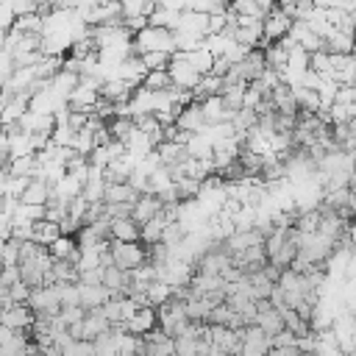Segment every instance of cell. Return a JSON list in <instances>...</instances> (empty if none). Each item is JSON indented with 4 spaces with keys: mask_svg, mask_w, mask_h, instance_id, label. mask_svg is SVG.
<instances>
[{
    "mask_svg": "<svg viewBox=\"0 0 356 356\" xmlns=\"http://www.w3.org/2000/svg\"><path fill=\"white\" fill-rule=\"evenodd\" d=\"M334 103H339V106H353V103H356V86H339Z\"/></svg>",
    "mask_w": 356,
    "mask_h": 356,
    "instance_id": "cell-42",
    "label": "cell"
},
{
    "mask_svg": "<svg viewBox=\"0 0 356 356\" xmlns=\"http://www.w3.org/2000/svg\"><path fill=\"white\" fill-rule=\"evenodd\" d=\"M0 325H3V323H0Z\"/></svg>",
    "mask_w": 356,
    "mask_h": 356,
    "instance_id": "cell-51",
    "label": "cell"
},
{
    "mask_svg": "<svg viewBox=\"0 0 356 356\" xmlns=\"http://www.w3.org/2000/svg\"><path fill=\"white\" fill-rule=\"evenodd\" d=\"M111 259H114V267L120 270H136L147 261V245H139V242H114L111 239Z\"/></svg>",
    "mask_w": 356,
    "mask_h": 356,
    "instance_id": "cell-2",
    "label": "cell"
},
{
    "mask_svg": "<svg viewBox=\"0 0 356 356\" xmlns=\"http://www.w3.org/2000/svg\"><path fill=\"white\" fill-rule=\"evenodd\" d=\"M31 289H33V286H28L25 281H17L14 286H8V300H11V303H28Z\"/></svg>",
    "mask_w": 356,
    "mask_h": 356,
    "instance_id": "cell-39",
    "label": "cell"
},
{
    "mask_svg": "<svg viewBox=\"0 0 356 356\" xmlns=\"http://www.w3.org/2000/svg\"><path fill=\"white\" fill-rule=\"evenodd\" d=\"M3 250H6V242H0V267H3Z\"/></svg>",
    "mask_w": 356,
    "mask_h": 356,
    "instance_id": "cell-48",
    "label": "cell"
},
{
    "mask_svg": "<svg viewBox=\"0 0 356 356\" xmlns=\"http://www.w3.org/2000/svg\"><path fill=\"white\" fill-rule=\"evenodd\" d=\"M47 250H50L53 259H61V261H72V264H78V259H81L78 239H75V236H67V234H61Z\"/></svg>",
    "mask_w": 356,
    "mask_h": 356,
    "instance_id": "cell-15",
    "label": "cell"
},
{
    "mask_svg": "<svg viewBox=\"0 0 356 356\" xmlns=\"http://www.w3.org/2000/svg\"><path fill=\"white\" fill-rule=\"evenodd\" d=\"M42 25H44L42 14H22V17L14 19L11 31H17V33H42Z\"/></svg>",
    "mask_w": 356,
    "mask_h": 356,
    "instance_id": "cell-31",
    "label": "cell"
},
{
    "mask_svg": "<svg viewBox=\"0 0 356 356\" xmlns=\"http://www.w3.org/2000/svg\"><path fill=\"white\" fill-rule=\"evenodd\" d=\"M256 325L273 339L275 334H281L286 325H284V317L281 312L270 303V300H256Z\"/></svg>",
    "mask_w": 356,
    "mask_h": 356,
    "instance_id": "cell-7",
    "label": "cell"
},
{
    "mask_svg": "<svg viewBox=\"0 0 356 356\" xmlns=\"http://www.w3.org/2000/svg\"><path fill=\"white\" fill-rule=\"evenodd\" d=\"M106 331H111V323H108V317L103 314V306H100V309H89L86 317L81 320V339L95 342V339H97L100 334H106Z\"/></svg>",
    "mask_w": 356,
    "mask_h": 356,
    "instance_id": "cell-9",
    "label": "cell"
},
{
    "mask_svg": "<svg viewBox=\"0 0 356 356\" xmlns=\"http://www.w3.org/2000/svg\"><path fill=\"white\" fill-rule=\"evenodd\" d=\"M75 134H78V131H72L70 125H56V128H53V134H50V142H53V145H58V147H72Z\"/></svg>",
    "mask_w": 356,
    "mask_h": 356,
    "instance_id": "cell-36",
    "label": "cell"
},
{
    "mask_svg": "<svg viewBox=\"0 0 356 356\" xmlns=\"http://www.w3.org/2000/svg\"><path fill=\"white\" fill-rule=\"evenodd\" d=\"M145 356H175V339L164 337L159 342H145Z\"/></svg>",
    "mask_w": 356,
    "mask_h": 356,
    "instance_id": "cell-33",
    "label": "cell"
},
{
    "mask_svg": "<svg viewBox=\"0 0 356 356\" xmlns=\"http://www.w3.org/2000/svg\"><path fill=\"white\" fill-rule=\"evenodd\" d=\"M58 298H61V309L64 306H81V295H78V284H56Z\"/></svg>",
    "mask_w": 356,
    "mask_h": 356,
    "instance_id": "cell-37",
    "label": "cell"
},
{
    "mask_svg": "<svg viewBox=\"0 0 356 356\" xmlns=\"http://www.w3.org/2000/svg\"><path fill=\"white\" fill-rule=\"evenodd\" d=\"M184 61H189L200 75H209L211 72V67H214V56L206 50V47H197V50H192V53H178Z\"/></svg>",
    "mask_w": 356,
    "mask_h": 356,
    "instance_id": "cell-26",
    "label": "cell"
},
{
    "mask_svg": "<svg viewBox=\"0 0 356 356\" xmlns=\"http://www.w3.org/2000/svg\"><path fill=\"white\" fill-rule=\"evenodd\" d=\"M120 8H122V17L125 19H134V17H150L156 11V3L153 0H117Z\"/></svg>",
    "mask_w": 356,
    "mask_h": 356,
    "instance_id": "cell-27",
    "label": "cell"
},
{
    "mask_svg": "<svg viewBox=\"0 0 356 356\" xmlns=\"http://www.w3.org/2000/svg\"><path fill=\"white\" fill-rule=\"evenodd\" d=\"M19 128L25 131V134H53V128H56V117L53 114H36V111H25L22 114V120H19Z\"/></svg>",
    "mask_w": 356,
    "mask_h": 356,
    "instance_id": "cell-13",
    "label": "cell"
},
{
    "mask_svg": "<svg viewBox=\"0 0 356 356\" xmlns=\"http://www.w3.org/2000/svg\"><path fill=\"white\" fill-rule=\"evenodd\" d=\"M289 28H292V19L284 8H273L267 17H264V39H261V50L273 42H281L289 36Z\"/></svg>",
    "mask_w": 356,
    "mask_h": 356,
    "instance_id": "cell-4",
    "label": "cell"
},
{
    "mask_svg": "<svg viewBox=\"0 0 356 356\" xmlns=\"http://www.w3.org/2000/svg\"><path fill=\"white\" fill-rule=\"evenodd\" d=\"M256 6L264 11V17L273 11V8H278V0H256Z\"/></svg>",
    "mask_w": 356,
    "mask_h": 356,
    "instance_id": "cell-45",
    "label": "cell"
},
{
    "mask_svg": "<svg viewBox=\"0 0 356 356\" xmlns=\"http://www.w3.org/2000/svg\"><path fill=\"white\" fill-rule=\"evenodd\" d=\"M181 22V11H170V8H156L150 17H147V25L153 28H167V31H175Z\"/></svg>",
    "mask_w": 356,
    "mask_h": 356,
    "instance_id": "cell-28",
    "label": "cell"
},
{
    "mask_svg": "<svg viewBox=\"0 0 356 356\" xmlns=\"http://www.w3.org/2000/svg\"><path fill=\"white\" fill-rule=\"evenodd\" d=\"M139 192L125 181V184H106V195L103 203H136Z\"/></svg>",
    "mask_w": 356,
    "mask_h": 356,
    "instance_id": "cell-22",
    "label": "cell"
},
{
    "mask_svg": "<svg viewBox=\"0 0 356 356\" xmlns=\"http://www.w3.org/2000/svg\"><path fill=\"white\" fill-rule=\"evenodd\" d=\"M64 356H95V345L86 342V339H75V342L64 350Z\"/></svg>",
    "mask_w": 356,
    "mask_h": 356,
    "instance_id": "cell-41",
    "label": "cell"
},
{
    "mask_svg": "<svg viewBox=\"0 0 356 356\" xmlns=\"http://www.w3.org/2000/svg\"><path fill=\"white\" fill-rule=\"evenodd\" d=\"M209 356H231V353H225L222 348H217V345H211V350H209Z\"/></svg>",
    "mask_w": 356,
    "mask_h": 356,
    "instance_id": "cell-46",
    "label": "cell"
},
{
    "mask_svg": "<svg viewBox=\"0 0 356 356\" xmlns=\"http://www.w3.org/2000/svg\"><path fill=\"white\" fill-rule=\"evenodd\" d=\"M111 239L114 242H142V225L134 222V217L111 220Z\"/></svg>",
    "mask_w": 356,
    "mask_h": 356,
    "instance_id": "cell-18",
    "label": "cell"
},
{
    "mask_svg": "<svg viewBox=\"0 0 356 356\" xmlns=\"http://www.w3.org/2000/svg\"><path fill=\"white\" fill-rule=\"evenodd\" d=\"M78 295H81V306L89 312V309H100L111 300V292L97 284V286H89V284H78Z\"/></svg>",
    "mask_w": 356,
    "mask_h": 356,
    "instance_id": "cell-16",
    "label": "cell"
},
{
    "mask_svg": "<svg viewBox=\"0 0 356 356\" xmlns=\"http://www.w3.org/2000/svg\"><path fill=\"white\" fill-rule=\"evenodd\" d=\"M28 306H31L33 314H47V317L61 314V298H58L56 284L53 286H33L31 298H28Z\"/></svg>",
    "mask_w": 356,
    "mask_h": 356,
    "instance_id": "cell-3",
    "label": "cell"
},
{
    "mask_svg": "<svg viewBox=\"0 0 356 356\" xmlns=\"http://www.w3.org/2000/svg\"><path fill=\"white\" fill-rule=\"evenodd\" d=\"M175 125H178V131L200 134V131L206 128V117H203L200 103H189V106H184L181 114H178V120H175Z\"/></svg>",
    "mask_w": 356,
    "mask_h": 356,
    "instance_id": "cell-10",
    "label": "cell"
},
{
    "mask_svg": "<svg viewBox=\"0 0 356 356\" xmlns=\"http://www.w3.org/2000/svg\"><path fill=\"white\" fill-rule=\"evenodd\" d=\"M131 50H134V56H145V53H153V50L175 53V33L167 31V28H153V25H147L145 31H139V33L134 36Z\"/></svg>",
    "mask_w": 356,
    "mask_h": 356,
    "instance_id": "cell-1",
    "label": "cell"
},
{
    "mask_svg": "<svg viewBox=\"0 0 356 356\" xmlns=\"http://www.w3.org/2000/svg\"><path fill=\"white\" fill-rule=\"evenodd\" d=\"M292 89H295V97H298L300 111H312V114H317V108L323 106L317 89H306V86H292Z\"/></svg>",
    "mask_w": 356,
    "mask_h": 356,
    "instance_id": "cell-30",
    "label": "cell"
},
{
    "mask_svg": "<svg viewBox=\"0 0 356 356\" xmlns=\"http://www.w3.org/2000/svg\"><path fill=\"white\" fill-rule=\"evenodd\" d=\"M200 108H203L206 125H220V122H231V120H234V114H231V111L225 108V103H222V95L206 97V100L200 103Z\"/></svg>",
    "mask_w": 356,
    "mask_h": 356,
    "instance_id": "cell-12",
    "label": "cell"
},
{
    "mask_svg": "<svg viewBox=\"0 0 356 356\" xmlns=\"http://www.w3.org/2000/svg\"><path fill=\"white\" fill-rule=\"evenodd\" d=\"M33 320H36V314L31 312L28 303H11V306H6L0 312V323L6 328H11V331H31Z\"/></svg>",
    "mask_w": 356,
    "mask_h": 356,
    "instance_id": "cell-6",
    "label": "cell"
},
{
    "mask_svg": "<svg viewBox=\"0 0 356 356\" xmlns=\"http://www.w3.org/2000/svg\"><path fill=\"white\" fill-rule=\"evenodd\" d=\"M0 278H3V284H6V286H14L17 281H22V275H19V267H3Z\"/></svg>",
    "mask_w": 356,
    "mask_h": 356,
    "instance_id": "cell-44",
    "label": "cell"
},
{
    "mask_svg": "<svg viewBox=\"0 0 356 356\" xmlns=\"http://www.w3.org/2000/svg\"><path fill=\"white\" fill-rule=\"evenodd\" d=\"M170 61H172V53H161V50H153V53H145L142 56V64H145L147 72L150 70H167Z\"/></svg>",
    "mask_w": 356,
    "mask_h": 356,
    "instance_id": "cell-35",
    "label": "cell"
},
{
    "mask_svg": "<svg viewBox=\"0 0 356 356\" xmlns=\"http://www.w3.org/2000/svg\"><path fill=\"white\" fill-rule=\"evenodd\" d=\"M156 156H159V161H161L164 167H175V164H184V161L189 159V153H186V145H181V142H161V145L156 147Z\"/></svg>",
    "mask_w": 356,
    "mask_h": 356,
    "instance_id": "cell-19",
    "label": "cell"
},
{
    "mask_svg": "<svg viewBox=\"0 0 356 356\" xmlns=\"http://www.w3.org/2000/svg\"><path fill=\"white\" fill-rule=\"evenodd\" d=\"M159 325V314H156V309L153 306H142L128 323H125V331L128 334H136V337H145L147 331H153Z\"/></svg>",
    "mask_w": 356,
    "mask_h": 356,
    "instance_id": "cell-11",
    "label": "cell"
},
{
    "mask_svg": "<svg viewBox=\"0 0 356 356\" xmlns=\"http://www.w3.org/2000/svg\"><path fill=\"white\" fill-rule=\"evenodd\" d=\"M161 211H164V203L159 200V195H139V200L134 203V222L145 225Z\"/></svg>",
    "mask_w": 356,
    "mask_h": 356,
    "instance_id": "cell-14",
    "label": "cell"
},
{
    "mask_svg": "<svg viewBox=\"0 0 356 356\" xmlns=\"http://www.w3.org/2000/svg\"><path fill=\"white\" fill-rule=\"evenodd\" d=\"M78 83H81V75L67 72V70H58V72H56V78L50 81V89H53L61 100H70V95L78 89Z\"/></svg>",
    "mask_w": 356,
    "mask_h": 356,
    "instance_id": "cell-21",
    "label": "cell"
},
{
    "mask_svg": "<svg viewBox=\"0 0 356 356\" xmlns=\"http://www.w3.org/2000/svg\"><path fill=\"white\" fill-rule=\"evenodd\" d=\"M6 36H8V31H0V53H6Z\"/></svg>",
    "mask_w": 356,
    "mask_h": 356,
    "instance_id": "cell-47",
    "label": "cell"
},
{
    "mask_svg": "<svg viewBox=\"0 0 356 356\" xmlns=\"http://www.w3.org/2000/svg\"><path fill=\"white\" fill-rule=\"evenodd\" d=\"M345 356H356V345H353V348H350V350H348Z\"/></svg>",
    "mask_w": 356,
    "mask_h": 356,
    "instance_id": "cell-49",
    "label": "cell"
},
{
    "mask_svg": "<svg viewBox=\"0 0 356 356\" xmlns=\"http://www.w3.org/2000/svg\"><path fill=\"white\" fill-rule=\"evenodd\" d=\"M142 86L150 89V92H164V89L172 86V78H170L167 70H150V72L142 78Z\"/></svg>",
    "mask_w": 356,
    "mask_h": 356,
    "instance_id": "cell-29",
    "label": "cell"
},
{
    "mask_svg": "<svg viewBox=\"0 0 356 356\" xmlns=\"http://www.w3.org/2000/svg\"><path fill=\"white\" fill-rule=\"evenodd\" d=\"M167 72H170V78H172V86L186 89V92H192V89L200 83V78H203V75H200L189 61H184L178 53H172V61H170Z\"/></svg>",
    "mask_w": 356,
    "mask_h": 356,
    "instance_id": "cell-5",
    "label": "cell"
},
{
    "mask_svg": "<svg viewBox=\"0 0 356 356\" xmlns=\"http://www.w3.org/2000/svg\"><path fill=\"white\" fill-rule=\"evenodd\" d=\"M175 31H186V33H195L200 39L209 36V14H200V11H181V22Z\"/></svg>",
    "mask_w": 356,
    "mask_h": 356,
    "instance_id": "cell-17",
    "label": "cell"
},
{
    "mask_svg": "<svg viewBox=\"0 0 356 356\" xmlns=\"http://www.w3.org/2000/svg\"><path fill=\"white\" fill-rule=\"evenodd\" d=\"M92 345H95V356H117V331L111 328V331L100 334Z\"/></svg>",
    "mask_w": 356,
    "mask_h": 356,
    "instance_id": "cell-32",
    "label": "cell"
},
{
    "mask_svg": "<svg viewBox=\"0 0 356 356\" xmlns=\"http://www.w3.org/2000/svg\"><path fill=\"white\" fill-rule=\"evenodd\" d=\"M78 284H89V286H97V284H103V267H97V270H86V273H81V278H78Z\"/></svg>",
    "mask_w": 356,
    "mask_h": 356,
    "instance_id": "cell-43",
    "label": "cell"
},
{
    "mask_svg": "<svg viewBox=\"0 0 356 356\" xmlns=\"http://www.w3.org/2000/svg\"><path fill=\"white\" fill-rule=\"evenodd\" d=\"M83 317H86V309H83V306H64V309H61V320L67 323V328L75 325V323H81Z\"/></svg>",
    "mask_w": 356,
    "mask_h": 356,
    "instance_id": "cell-40",
    "label": "cell"
},
{
    "mask_svg": "<svg viewBox=\"0 0 356 356\" xmlns=\"http://www.w3.org/2000/svg\"><path fill=\"white\" fill-rule=\"evenodd\" d=\"M353 22H356V14H353Z\"/></svg>",
    "mask_w": 356,
    "mask_h": 356,
    "instance_id": "cell-50",
    "label": "cell"
},
{
    "mask_svg": "<svg viewBox=\"0 0 356 356\" xmlns=\"http://www.w3.org/2000/svg\"><path fill=\"white\" fill-rule=\"evenodd\" d=\"M172 220L161 211V214H156L150 222H145L142 225V245H156V242H161V236H164V228L170 225Z\"/></svg>",
    "mask_w": 356,
    "mask_h": 356,
    "instance_id": "cell-24",
    "label": "cell"
},
{
    "mask_svg": "<svg viewBox=\"0 0 356 356\" xmlns=\"http://www.w3.org/2000/svg\"><path fill=\"white\" fill-rule=\"evenodd\" d=\"M3 267H19V242L8 239L3 250Z\"/></svg>",
    "mask_w": 356,
    "mask_h": 356,
    "instance_id": "cell-38",
    "label": "cell"
},
{
    "mask_svg": "<svg viewBox=\"0 0 356 356\" xmlns=\"http://www.w3.org/2000/svg\"><path fill=\"white\" fill-rule=\"evenodd\" d=\"M50 192H53V186H50V184H44V181L33 178V181L25 186V192H22L19 203H28V206H47V203H50Z\"/></svg>",
    "mask_w": 356,
    "mask_h": 356,
    "instance_id": "cell-20",
    "label": "cell"
},
{
    "mask_svg": "<svg viewBox=\"0 0 356 356\" xmlns=\"http://www.w3.org/2000/svg\"><path fill=\"white\" fill-rule=\"evenodd\" d=\"M58 236H61V225H58V222H50V220H39V222H33V242H36V245L50 248Z\"/></svg>",
    "mask_w": 356,
    "mask_h": 356,
    "instance_id": "cell-25",
    "label": "cell"
},
{
    "mask_svg": "<svg viewBox=\"0 0 356 356\" xmlns=\"http://www.w3.org/2000/svg\"><path fill=\"white\" fill-rule=\"evenodd\" d=\"M231 11L236 17H253V19H264V11L256 6V0H231Z\"/></svg>",
    "mask_w": 356,
    "mask_h": 356,
    "instance_id": "cell-34",
    "label": "cell"
},
{
    "mask_svg": "<svg viewBox=\"0 0 356 356\" xmlns=\"http://www.w3.org/2000/svg\"><path fill=\"white\" fill-rule=\"evenodd\" d=\"M325 53H339V56H353V44H356V36L350 33H339V31H331L325 39Z\"/></svg>",
    "mask_w": 356,
    "mask_h": 356,
    "instance_id": "cell-23",
    "label": "cell"
},
{
    "mask_svg": "<svg viewBox=\"0 0 356 356\" xmlns=\"http://www.w3.org/2000/svg\"><path fill=\"white\" fill-rule=\"evenodd\" d=\"M270 103L275 108V114H286V117H298L300 106H298V97H295V89L289 83H278L273 92H270Z\"/></svg>",
    "mask_w": 356,
    "mask_h": 356,
    "instance_id": "cell-8",
    "label": "cell"
}]
</instances>
